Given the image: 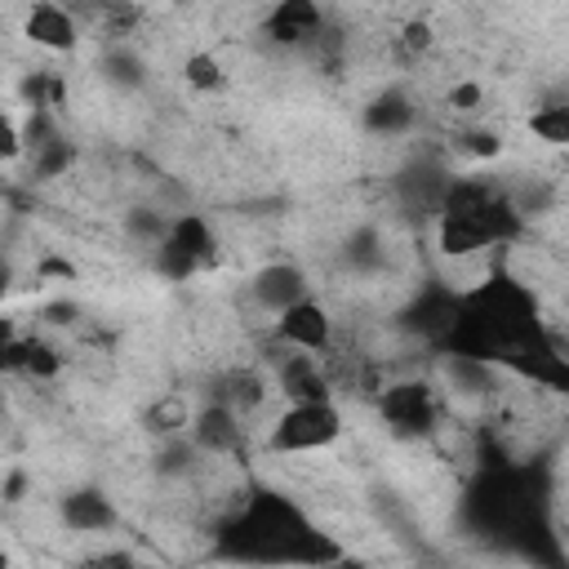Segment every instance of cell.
<instances>
[{
	"instance_id": "6da1fadb",
	"label": "cell",
	"mask_w": 569,
	"mask_h": 569,
	"mask_svg": "<svg viewBox=\"0 0 569 569\" xmlns=\"http://www.w3.org/2000/svg\"><path fill=\"white\" fill-rule=\"evenodd\" d=\"M440 351L489 369L502 365L547 391L569 396V356L542 325L533 289L511 271H489L485 280L462 289L458 316L440 338Z\"/></svg>"
},
{
	"instance_id": "7a4b0ae2",
	"label": "cell",
	"mask_w": 569,
	"mask_h": 569,
	"mask_svg": "<svg viewBox=\"0 0 569 569\" xmlns=\"http://www.w3.org/2000/svg\"><path fill=\"white\" fill-rule=\"evenodd\" d=\"M213 551L240 565H298V569H325L342 556V547L284 493L253 489L244 502L218 525Z\"/></svg>"
},
{
	"instance_id": "3957f363",
	"label": "cell",
	"mask_w": 569,
	"mask_h": 569,
	"mask_svg": "<svg viewBox=\"0 0 569 569\" xmlns=\"http://www.w3.org/2000/svg\"><path fill=\"white\" fill-rule=\"evenodd\" d=\"M525 231V218L511 200V187L467 173L453 178L436 209V249L445 258H471L485 249H502Z\"/></svg>"
},
{
	"instance_id": "277c9868",
	"label": "cell",
	"mask_w": 569,
	"mask_h": 569,
	"mask_svg": "<svg viewBox=\"0 0 569 569\" xmlns=\"http://www.w3.org/2000/svg\"><path fill=\"white\" fill-rule=\"evenodd\" d=\"M347 418L338 409V400H311V405H284L271 418L267 431V449L271 453H316L329 449L342 436Z\"/></svg>"
},
{
	"instance_id": "5b68a950",
	"label": "cell",
	"mask_w": 569,
	"mask_h": 569,
	"mask_svg": "<svg viewBox=\"0 0 569 569\" xmlns=\"http://www.w3.org/2000/svg\"><path fill=\"white\" fill-rule=\"evenodd\" d=\"M218 262V240L204 213H173L169 236L156 249V271L164 280H191Z\"/></svg>"
},
{
	"instance_id": "8992f818",
	"label": "cell",
	"mask_w": 569,
	"mask_h": 569,
	"mask_svg": "<svg viewBox=\"0 0 569 569\" xmlns=\"http://www.w3.org/2000/svg\"><path fill=\"white\" fill-rule=\"evenodd\" d=\"M378 418L396 440H427L436 431V418H440L431 382H422V378L387 382L378 391Z\"/></svg>"
},
{
	"instance_id": "52a82bcc",
	"label": "cell",
	"mask_w": 569,
	"mask_h": 569,
	"mask_svg": "<svg viewBox=\"0 0 569 569\" xmlns=\"http://www.w3.org/2000/svg\"><path fill=\"white\" fill-rule=\"evenodd\" d=\"M271 338L289 351H302V356H329L333 351V316L325 302L302 298L284 316L271 320Z\"/></svg>"
},
{
	"instance_id": "ba28073f",
	"label": "cell",
	"mask_w": 569,
	"mask_h": 569,
	"mask_svg": "<svg viewBox=\"0 0 569 569\" xmlns=\"http://www.w3.org/2000/svg\"><path fill=\"white\" fill-rule=\"evenodd\" d=\"M458 298H462V289H445L440 280L422 284V289L405 302V311H400V329L440 347V338L449 333V325H453V316H458Z\"/></svg>"
},
{
	"instance_id": "9c48e42d",
	"label": "cell",
	"mask_w": 569,
	"mask_h": 569,
	"mask_svg": "<svg viewBox=\"0 0 569 569\" xmlns=\"http://www.w3.org/2000/svg\"><path fill=\"white\" fill-rule=\"evenodd\" d=\"M249 298H253L258 311H267V316L276 320V316H284L293 302L311 298V280H307V271H302L298 262H267V267L253 271Z\"/></svg>"
},
{
	"instance_id": "30bf717a",
	"label": "cell",
	"mask_w": 569,
	"mask_h": 569,
	"mask_svg": "<svg viewBox=\"0 0 569 569\" xmlns=\"http://www.w3.org/2000/svg\"><path fill=\"white\" fill-rule=\"evenodd\" d=\"M191 445L204 453V458H227V453H236L240 449V440H244V427H240V413L231 409V405H222V400H204L200 409H196V418H191Z\"/></svg>"
},
{
	"instance_id": "8fae6325",
	"label": "cell",
	"mask_w": 569,
	"mask_h": 569,
	"mask_svg": "<svg viewBox=\"0 0 569 569\" xmlns=\"http://www.w3.org/2000/svg\"><path fill=\"white\" fill-rule=\"evenodd\" d=\"M276 387L284 391L289 405L333 400V382L320 369V356H302V351H289V347H284V356H276Z\"/></svg>"
},
{
	"instance_id": "7c38bea8",
	"label": "cell",
	"mask_w": 569,
	"mask_h": 569,
	"mask_svg": "<svg viewBox=\"0 0 569 569\" xmlns=\"http://www.w3.org/2000/svg\"><path fill=\"white\" fill-rule=\"evenodd\" d=\"M62 351L40 338V333H4V373L13 378H31V382H49L62 373Z\"/></svg>"
},
{
	"instance_id": "4fadbf2b",
	"label": "cell",
	"mask_w": 569,
	"mask_h": 569,
	"mask_svg": "<svg viewBox=\"0 0 569 569\" xmlns=\"http://www.w3.org/2000/svg\"><path fill=\"white\" fill-rule=\"evenodd\" d=\"M58 516L71 533H107L116 529V502L98 485H76L58 498Z\"/></svg>"
},
{
	"instance_id": "5bb4252c",
	"label": "cell",
	"mask_w": 569,
	"mask_h": 569,
	"mask_svg": "<svg viewBox=\"0 0 569 569\" xmlns=\"http://www.w3.org/2000/svg\"><path fill=\"white\" fill-rule=\"evenodd\" d=\"M320 31H325V13L311 0H284V4L267 9V18H262V36L271 44H284V49L311 44Z\"/></svg>"
},
{
	"instance_id": "9a60e30c",
	"label": "cell",
	"mask_w": 569,
	"mask_h": 569,
	"mask_svg": "<svg viewBox=\"0 0 569 569\" xmlns=\"http://www.w3.org/2000/svg\"><path fill=\"white\" fill-rule=\"evenodd\" d=\"M22 36H27L36 49L67 53V49H76V40H80V22H76L71 9L40 0V4L27 9V18H22Z\"/></svg>"
},
{
	"instance_id": "2e32d148",
	"label": "cell",
	"mask_w": 569,
	"mask_h": 569,
	"mask_svg": "<svg viewBox=\"0 0 569 569\" xmlns=\"http://www.w3.org/2000/svg\"><path fill=\"white\" fill-rule=\"evenodd\" d=\"M267 396H271V378L262 369H249V365H236V369L218 373V382H213V400L231 405L240 418L253 413V409H262Z\"/></svg>"
},
{
	"instance_id": "e0dca14e",
	"label": "cell",
	"mask_w": 569,
	"mask_h": 569,
	"mask_svg": "<svg viewBox=\"0 0 569 569\" xmlns=\"http://www.w3.org/2000/svg\"><path fill=\"white\" fill-rule=\"evenodd\" d=\"M418 120V107L405 89H382L378 98H369V107L360 111V124L378 138H400L409 124Z\"/></svg>"
},
{
	"instance_id": "ac0fdd59",
	"label": "cell",
	"mask_w": 569,
	"mask_h": 569,
	"mask_svg": "<svg viewBox=\"0 0 569 569\" xmlns=\"http://www.w3.org/2000/svg\"><path fill=\"white\" fill-rule=\"evenodd\" d=\"M191 418H196L191 400H187L182 391H164V396H156V400L142 409V431L156 436V440H178V436L191 431Z\"/></svg>"
},
{
	"instance_id": "d6986e66",
	"label": "cell",
	"mask_w": 569,
	"mask_h": 569,
	"mask_svg": "<svg viewBox=\"0 0 569 569\" xmlns=\"http://www.w3.org/2000/svg\"><path fill=\"white\" fill-rule=\"evenodd\" d=\"M529 133L538 142H547V147H569V93L565 98H547L542 107H533Z\"/></svg>"
},
{
	"instance_id": "ffe728a7",
	"label": "cell",
	"mask_w": 569,
	"mask_h": 569,
	"mask_svg": "<svg viewBox=\"0 0 569 569\" xmlns=\"http://www.w3.org/2000/svg\"><path fill=\"white\" fill-rule=\"evenodd\" d=\"M98 67H102L107 84H116V89H142V80H147V62L129 44H107Z\"/></svg>"
},
{
	"instance_id": "44dd1931",
	"label": "cell",
	"mask_w": 569,
	"mask_h": 569,
	"mask_svg": "<svg viewBox=\"0 0 569 569\" xmlns=\"http://www.w3.org/2000/svg\"><path fill=\"white\" fill-rule=\"evenodd\" d=\"M182 84H187L191 93H218V89H227V71H222L218 53H209V49L187 53V62H182Z\"/></svg>"
},
{
	"instance_id": "7402d4cb",
	"label": "cell",
	"mask_w": 569,
	"mask_h": 569,
	"mask_svg": "<svg viewBox=\"0 0 569 569\" xmlns=\"http://www.w3.org/2000/svg\"><path fill=\"white\" fill-rule=\"evenodd\" d=\"M31 156V173L36 178H62L67 169H71V160H76V147L62 138V133H53L49 142H40L36 151H27Z\"/></svg>"
},
{
	"instance_id": "603a6c76",
	"label": "cell",
	"mask_w": 569,
	"mask_h": 569,
	"mask_svg": "<svg viewBox=\"0 0 569 569\" xmlns=\"http://www.w3.org/2000/svg\"><path fill=\"white\" fill-rule=\"evenodd\" d=\"M169 227H173V218L160 213V209H129V213H124V231H129V240H142L151 253L160 249V240L169 236Z\"/></svg>"
},
{
	"instance_id": "cb8c5ba5",
	"label": "cell",
	"mask_w": 569,
	"mask_h": 569,
	"mask_svg": "<svg viewBox=\"0 0 569 569\" xmlns=\"http://www.w3.org/2000/svg\"><path fill=\"white\" fill-rule=\"evenodd\" d=\"M458 151L471 156V160H493L502 151V138L493 129H462L458 133Z\"/></svg>"
},
{
	"instance_id": "d4e9b609",
	"label": "cell",
	"mask_w": 569,
	"mask_h": 569,
	"mask_svg": "<svg viewBox=\"0 0 569 569\" xmlns=\"http://www.w3.org/2000/svg\"><path fill=\"white\" fill-rule=\"evenodd\" d=\"M396 44H400V49H405L409 58L427 53V49H431V22H422V18L405 22V27H400V36H396Z\"/></svg>"
},
{
	"instance_id": "484cf974",
	"label": "cell",
	"mask_w": 569,
	"mask_h": 569,
	"mask_svg": "<svg viewBox=\"0 0 569 569\" xmlns=\"http://www.w3.org/2000/svg\"><path fill=\"white\" fill-rule=\"evenodd\" d=\"M142 560L129 551V547H102V551H93L89 560H84V569H138Z\"/></svg>"
},
{
	"instance_id": "4316f807",
	"label": "cell",
	"mask_w": 569,
	"mask_h": 569,
	"mask_svg": "<svg viewBox=\"0 0 569 569\" xmlns=\"http://www.w3.org/2000/svg\"><path fill=\"white\" fill-rule=\"evenodd\" d=\"M453 111H476L480 102H485V89L476 84V80H458L453 89H449V98H445Z\"/></svg>"
},
{
	"instance_id": "83f0119b",
	"label": "cell",
	"mask_w": 569,
	"mask_h": 569,
	"mask_svg": "<svg viewBox=\"0 0 569 569\" xmlns=\"http://www.w3.org/2000/svg\"><path fill=\"white\" fill-rule=\"evenodd\" d=\"M22 489H27V471L22 467H9V476H4V502L18 507L22 502Z\"/></svg>"
},
{
	"instance_id": "f1b7e54d",
	"label": "cell",
	"mask_w": 569,
	"mask_h": 569,
	"mask_svg": "<svg viewBox=\"0 0 569 569\" xmlns=\"http://www.w3.org/2000/svg\"><path fill=\"white\" fill-rule=\"evenodd\" d=\"M138 569H160V565H147V560H142V565H138Z\"/></svg>"
}]
</instances>
